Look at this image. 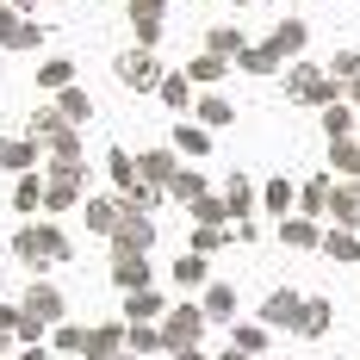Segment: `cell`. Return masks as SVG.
<instances>
[{"label":"cell","mask_w":360,"mask_h":360,"mask_svg":"<svg viewBox=\"0 0 360 360\" xmlns=\"http://www.w3.org/2000/svg\"><path fill=\"white\" fill-rule=\"evenodd\" d=\"M13 255H19L25 267H69L75 243H69V230H63L56 217H37V224H19V230H13Z\"/></svg>","instance_id":"cell-1"},{"label":"cell","mask_w":360,"mask_h":360,"mask_svg":"<svg viewBox=\"0 0 360 360\" xmlns=\"http://www.w3.org/2000/svg\"><path fill=\"white\" fill-rule=\"evenodd\" d=\"M286 100H298V106H335L342 100V81L329 75V63L317 69V63H286Z\"/></svg>","instance_id":"cell-2"},{"label":"cell","mask_w":360,"mask_h":360,"mask_svg":"<svg viewBox=\"0 0 360 360\" xmlns=\"http://www.w3.org/2000/svg\"><path fill=\"white\" fill-rule=\"evenodd\" d=\"M25 137H37V143L50 149L56 162H81V131H75V124H69L56 106H37V112H32V124H25Z\"/></svg>","instance_id":"cell-3"},{"label":"cell","mask_w":360,"mask_h":360,"mask_svg":"<svg viewBox=\"0 0 360 360\" xmlns=\"http://www.w3.org/2000/svg\"><path fill=\"white\" fill-rule=\"evenodd\" d=\"M81 186H87V168L50 155V168H44V212H50V217L75 212V205H81Z\"/></svg>","instance_id":"cell-4"},{"label":"cell","mask_w":360,"mask_h":360,"mask_svg":"<svg viewBox=\"0 0 360 360\" xmlns=\"http://www.w3.org/2000/svg\"><path fill=\"white\" fill-rule=\"evenodd\" d=\"M205 329H212L205 304L180 298V304H168V317H162V342H168V354H180V348H199V335H205Z\"/></svg>","instance_id":"cell-5"},{"label":"cell","mask_w":360,"mask_h":360,"mask_svg":"<svg viewBox=\"0 0 360 360\" xmlns=\"http://www.w3.org/2000/svg\"><path fill=\"white\" fill-rule=\"evenodd\" d=\"M44 37H50V25H44V19H32V13H19V6H0V50L25 56V50H37Z\"/></svg>","instance_id":"cell-6"},{"label":"cell","mask_w":360,"mask_h":360,"mask_svg":"<svg viewBox=\"0 0 360 360\" xmlns=\"http://www.w3.org/2000/svg\"><path fill=\"white\" fill-rule=\"evenodd\" d=\"M162 63H155V50H149V44H137V50H124V56H118V87H131V94H155V87H162Z\"/></svg>","instance_id":"cell-7"},{"label":"cell","mask_w":360,"mask_h":360,"mask_svg":"<svg viewBox=\"0 0 360 360\" xmlns=\"http://www.w3.org/2000/svg\"><path fill=\"white\" fill-rule=\"evenodd\" d=\"M124 205H131V199H124ZM149 249H155V217L131 205V212H124V224L112 230V255H149Z\"/></svg>","instance_id":"cell-8"},{"label":"cell","mask_w":360,"mask_h":360,"mask_svg":"<svg viewBox=\"0 0 360 360\" xmlns=\"http://www.w3.org/2000/svg\"><path fill=\"white\" fill-rule=\"evenodd\" d=\"M19 311L56 329L63 317H69V298H63V286H50V280H32V286H25V298H19Z\"/></svg>","instance_id":"cell-9"},{"label":"cell","mask_w":360,"mask_h":360,"mask_svg":"<svg viewBox=\"0 0 360 360\" xmlns=\"http://www.w3.org/2000/svg\"><path fill=\"white\" fill-rule=\"evenodd\" d=\"M81 360H137V354H131V329H124V323H94V329H87Z\"/></svg>","instance_id":"cell-10"},{"label":"cell","mask_w":360,"mask_h":360,"mask_svg":"<svg viewBox=\"0 0 360 360\" xmlns=\"http://www.w3.org/2000/svg\"><path fill=\"white\" fill-rule=\"evenodd\" d=\"M124 19H131L137 44L155 50V37H162V25H168V0H124Z\"/></svg>","instance_id":"cell-11"},{"label":"cell","mask_w":360,"mask_h":360,"mask_svg":"<svg viewBox=\"0 0 360 360\" xmlns=\"http://www.w3.org/2000/svg\"><path fill=\"white\" fill-rule=\"evenodd\" d=\"M124 212H131L124 193H87V230H94V236H106V243H112V230L124 224Z\"/></svg>","instance_id":"cell-12"},{"label":"cell","mask_w":360,"mask_h":360,"mask_svg":"<svg viewBox=\"0 0 360 360\" xmlns=\"http://www.w3.org/2000/svg\"><path fill=\"white\" fill-rule=\"evenodd\" d=\"M298 317H304V292H292V286L267 292V304H261V323L267 329H298Z\"/></svg>","instance_id":"cell-13"},{"label":"cell","mask_w":360,"mask_h":360,"mask_svg":"<svg viewBox=\"0 0 360 360\" xmlns=\"http://www.w3.org/2000/svg\"><path fill=\"white\" fill-rule=\"evenodd\" d=\"M112 286H118V292H143V286H155V267H149V255H112Z\"/></svg>","instance_id":"cell-14"},{"label":"cell","mask_w":360,"mask_h":360,"mask_svg":"<svg viewBox=\"0 0 360 360\" xmlns=\"http://www.w3.org/2000/svg\"><path fill=\"white\" fill-rule=\"evenodd\" d=\"M280 243H286V249H323V224H317V217H280Z\"/></svg>","instance_id":"cell-15"},{"label":"cell","mask_w":360,"mask_h":360,"mask_svg":"<svg viewBox=\"0 0 360 360\" xmlns=\"http://www.w3.org/2000/svg\"><path fill=\"white\" fill-rule=\"evenodd\" d=\"M168 317V298L155 286H143V292H124V323H162Z\"/></svg>","instance_id":"cell-16"},{"label":"cell","mask_w":360,"mask_h":360,"mask_svg":"<svg viewBox=\"0 0 360 360\" xmlns=\"http://www.w3.org/2000/svg\"><path fill=\"white\" fill-rule=\"evenodd\" d=\"M137 168H143V180L168 186V180L180 174V149H174V143H155V149H143V155H137Z\"/></svg>","instance_id":"cell-17"},{"label":"cell","mask_w":360,"mask_h":360,"mask_svg":"<svg viewBox=\"0 0 360 360\" xmlns=\"http://www.w3.org/2000/svg\"><path fill=\"white\" fill-rule=\"evenodd\" d=\"M168 274H174L180 292H205V286H212V267H205V255H199V249H180V261L168 267Z\"/></svg>","instance_id":"cell-18"},{"label":"cell","mask_w":360,"mask_h":360,"mask_svg":"<svg viewBox=\"0 0 360 360\" xmlns=\"http://www.w3.org/2000/svg\"><path fill=\"white\" fill-rule=\"evenodd\" d=\"M37 137H0V168H6V174H32L37 168Z\"/></svg>","instance_id":"cell-19"},{"label":"cell","mask_w":360,"mask_h":360,"mask_svg":"<svg viewBox=\"0 0 360 360\" xmlns=\"http://www.w3.org/2000/svg\"><path fill=\"white\" fill-rule=\"evenodd\" d=\"M329 323H335V304H329V298H304V317H298V329H292V335H304V342H323Z\"/></svg>","instance_id":"cell-20"},{"label":"cell","mask_w":360,"mask_h":360,"mask_svg":"<svg viewBox=\"0 0 360 360\" xmlns=\"http://www.w3.org/2000/svg\"><path fill=\"white\" fill-rule=\"evenodd\" d=\"M267 44H274V50H280L286 63H298V56H304V44H311V25H304V19H280Z\"/></svg>","instance_id":"cell-21"},{"label":"cell","mask_w":360,"mask_h":360,"mask_svg":"<svg viewBox=\"0 0 360 360\" xmlns=\"http://www.w3.org/2000/svg\"><path fill=\"white\" fill-rule=\"evenodd\" d=\"M106 174H112V186H118V193L143 186V168H137V155H131V149H118V143L106 149Z\"/></svg>","instance_id":"cell-22"},{"label":"cell","mask_w":360,"mask_h":360,"mask_svg":"<svg viewBox=\"0 0 360 360\" xmlns=\"http://www.w3.org/2000/svg\"><path fill=\"white\" fill-rule=\"evenodd\" d=\"M199 304H205V317H212V323H236V286H230V280H212Z\"/></svg>","instance_id":"cell-23"},{"label":"cell","mask_w":360,"mask_h":360,"mask_svg":"<svg viewBox=\"0 0 360 360\" xmlns=\"http://www.w3.org/2000/svg\"><path fill=\"white\" fill-rule=\"evenodd\" d=\"M155 94H162V106H168V112H193V75H186V69H168Z\"/></svg>","instance_id":"cell-24"},{"label":"cell","mask_w":360,"mask_h":360,"mask_svg":"<svg viewBox=\"0 0 360 360\" xmlns=\"http://www.w3.org/2000/svg\"><path fill=\"white\" fill-rule=\"evenodd\" d=\"M329 193H335V174H317L298 186V212L304 217H329Z\"/></svg>","instance_id":"cell-25"},{"label":"cell","mask_w":360,"mask_h":360,"mask_svg":"<svg viewBox=\"0 0 360 360\" xmlns=\"http://www.w3.org/2000/svg\"><path fill=\"white\" fill-rule=\"evenodd\" d=\"M193 118H199V124H212V131H224V124H236V106L212 87V94H199V100H193Z\"/></svg>","instance_id":"cell-26"},{"label":"cell","mask_w":360,"mask_h":360,"mask_svg":"<svg viewBox=\"0 0 360 360\" xmlns=\"http://www.w3.org/2000/svg\"><path fill=\"white\" fill-rule=\"evenodd\" d=\"M174 149H180V155H193V162L212 155V124H199V118L186 124V118H180V124H174Z\"/></svg>","instance_id":"cell-27"},{"label":"cell","mask_w":360,"mask_h":360,"mask_svg":"<svg viewBox=\"0 0 360 360\" xmlns=\"http://www.w3.org/2000/svg\"><path fill=\"white\" fill-rule=\"evenodd\" d=\"M236 69H243V75H280V69H286V56H280L274 44H249V50L236 56Z\"/></svg>","instance_id":"cell-28"},{"label":"cell","mask_w":360,"mask_h":360,"mask_svg":"<svg viewBox=\"0 0 360 360\" xmlns=\"http://www.w3.org/2000/svg\"><path fill=\"white\" fill-rule=\"evenodd\" d=\"M329 217L348 224V230L360 224V186H354V180H335V193H329Z\"/></svg>","instance_id":"cell-29"},{"label":"cell","mask_w":360,"mask_h":360,"mask_svg":"<svg viewBox=\"0 0 360 360\" xmlns=\"http://www.w3.org/2000/svg\"><path fill=\"white\" fill-rule=\"evenodd\" d=\"M224 199H230V217H249L255 205H261V186H255L249 174H230L224 180Z\"/></svg>","instance_id":"cell-30"},{"label":"cell","mask_w":360,"mask_h":360,"mask_svg":"<svg viewBox=\"0 0 360 360\" xmlns=\"http://www.w3.org/2000/svg\"><path fill=\"white\" fill-rule=\"evenodd\" d=\"M13 212H25V217L44 212V174H37V168L32 174H13Z\"/></svg>","instance_id":"cell-31"},{"label":"cell","mask_w":360,"mask_h":360,"mask_svg":"<svg viewBox=\"0 0 360 360\" xmlns=\"http://www.w3.org/2000/svg\"><path fill=\"white\" fill-rule=\"evenodd\" d=\"M329 174H342V180L360 174V137H329Z\"/></svg>","instance_id":"cell-32"},{"label":"cell","mask_w":360,"mask_h":360,"mask_svg":"<svg viewBox=\"0 0 360 360\" xmlns=\"http://www.w3.org/2000/svg\"><path fill=\"white\" fill-rule=\"evenodd\" d=\"M323 255H329V261H342V267H354V261H360V236L348 230V224H335V230H323Z\"/></svg>","instance_id":"cell-33"},{"label":"cell","mask_w":360,"mask_h":360,"mask_svg":"<svg viewBox=\"0 0 360 360\" xmlns=\"http://www.w3.org/2000/svg\"><path fill=\"white\" fill-rule=\"evenodd\" d=\"M292 205H298V186H292L286 174H274L267 186H261V212H274V217H286Z\"/></svg>","instance_id":"cell-34"},{"label":"cell","mask_w":360,"mask_h":360,"mask_svg":"<svg viewBox=\"0 0 360 360\" xmlns=\"http://www.w3.org/2000/svg\"><path fill=\"white\" fill-rule=\"evenodd\" d=\"M205 50H212V56H230V63H236V56L249 50V37H243V25H212V32H205Z\"/></svg>","instance_id":"cell-35"},{"label":"cell","mask_w":360,"mask_h":360,"mask_svg":"<svg viewBox=\"0 0 360 360\" xmlns=\"http://www.w3.org/2000/svg\"><path fill=\"white\" fill-rule=\"evenodd\" d=\"M56 112H63V118H69V124H87V118H94V94H87V87H63V94H56Z\"/></svg>","instance_id":"cell-36"},{"label":"cell","mask_w":360,"mask_h":360,"mask_svg":"<svg viewBox=\"0 0 360 360\" xmlns=\"http://www.w3.org/2000/svg\"><path fill=\"white\" fill-rule=\"evenodd\" d=\"M236 69V63H230V56H212V50H199V56H193V81H199V87H217V81H224V75Z\"/></svg>","instance_id":"cell-37"},{"label":"cell","mask_w":360,"mask_h":360,"mask_svg":"<svg viewBox=\"0 0 360 360\" xmlns=\"http://www.w3.org/2000/svg\"><path fill=\"white\" fill-rule=\"evenodd\" d=\"M186 217H193V224H230V199H224V193H199V199L186 205Z\"/></svg>","instance_id":"cell-38"},{"label":"cell","mask_w":360,"mask_h":360,"mask_svg":"<svg viewBox=\"0 0 360 360\" xmlns=\"http://www.w3.org/2000/svg\"><path fill=\"white\" fill-rule=\"evenodd\" d=\"M131 329V354H168V342H162V323H124Z\"/></svg>","instance_id":"cell-39"},{"label":"cell","mask_w":360,"mask_h":360,"mask_svg":"<svg viewBox=\"0 0 360 360\" xmlns=\"http://www.w3.org/2000/svg\"><path fill=\"white\" fill-rule=\"evenodd\" d=\"M75 81V63L69 56H50V63H37V87H50V94H63Z\"/></svg>","instance_id":"cell-40"},{"label":"cell","mask_w":360,"mask_h":360,"mask_svg":"<svg viewBox=\"0 0 360 360\" xmlns=\"http://www.w3.org/2000/svg\"><path fill=\"white\" fill-rule=\"evenodd\" d=\"M199 193H205V174H199V168H186V162H180V174L168 180V199H180V205H193V199H199Z\"/></svg>","instance_id":"cell-41"},{"label":"cell","mask_w":360,"mask_h":360,"mask_svg":"<svg viewBox=\"0 0 360 360\" xmlns=\"http://www.w3.org/2000/svg\"><path fill=\"white\" fill-rule=\"evenodd\" d=\"M267 335H274V329L261 323V317H255V323H230V342L249 348V354H267Z\"/></svg>","instance_id":"cell-42"},{"label":"cell","mask_w":360,"mask_h":360,"mask_svg":"<svg viewBox=\"0 0 360 360\" xmlns=\"http://www.w3.org/2000/svg\"><path fill=\"white\" fill-rule=\"evenodd\" d=\"M230 236H236L230 224H193V249H199V255H217Z\"/></svg>","instance_id":"cell-43"},{"label":"cell","mask_w":360,"mask_h":360,"mask_svg":"<svg viewBox=\"0 0 360 360\" xmlns=\"http://www.w3.org/2000/svg\"><path fill=\"white\" fill-rule=\"evenodd\" d=\"M50 348H56V354H81V348H87V329L81 323H56L50 329Z\"/></svg>","instance_id":"cell-44"},{"label":"cell","mask_w":360,"mask_h":360,"mask_svg":"<svg viewBox=\"0 0 360 360\" xmlns=\"http://www.w3.org/2000/svg\"><path fill=\"white\" fill-rule=\"evenodd\" d=\"M329 75H335V81L348 87V81L360 75V50H335V56H329Z\"/></svg>","instance_id":"cell-45"},{"label":"cell","mask_w":360,"mask_h":360,"mask_svg":"<svg viewBox=\"0 0 360 360\" xmlns=\"http://www.w3.org/2000/svg\"><path fill=\"white\" fill-rule=\"evenodd\" d=\"M44 335H50V323H37V317L19 311V342H44Z\"/></svg>","instance_id":"cell-46"},{"label":"cell","mask_w":360,"mask_h":360,"mask_svg":"<svg viewBox=\"0 0 360 360\" xmlns=\"http://www.w3.org/2000/svg\"><path fill=\"white\" fill-rule=\"evenodd\" d=\"M50 354H56L50 342H25V348H19V354H13V360H50Z\"/></svg>","instance_id":"cell-47"},{"label":"cell","mask_w":360,"mask_h":360,"mask_svg":"<svg viewBox=\"0 0 360 360\" xmlns=\"http://www.w3.org/2000/svg\"><path fill=\"white\" fill-rule=\"evenodd\" d=\"M230 230H236V243H255V236H261V224H255V217H236Z\"/></svg>","instance_id":"cell-48"},{"label":"cell","mask_w":360,"mask_h":360,"mask_svg":"<svg viewBox=\"0 0 360 360\" xmlns=\"http://www.w3.org/2000/svg\"><path fill=\"white\" fill-rule=\"evenodd\" d=\"M0 329H13V335H19V304H0Z\"/></svg>","instance_id":"cell-49"},{"label":"cell","mask_w":360,"mask_h":360,"mask_svg":"<svg viewBox=\"0 0 360 360\" xmlns=\"http://www.w3.org/2000/svg\"><path fill=\"white\" fill-rule=\"evenodd\" d=\"M217 360H261V354H249V348H236V342H230V348H224Z\"/></svg>","instance_id":"cell-50"},{"label":"cell","mask_w":360,"mask_h":360,"mask_svg":"<svg viewBox=\"0 0 360 360\" xmlns=\"http://www.w3.org/2000/svg\"><path fill=\"white\" fill-rule=\"evenodd\" d=\"M174 360H212V354H199V348H180V354Z\"/></svg>","instance_id":"cell-51"},{"label":"cell","mask_w":360,"mask_h":360,"mask_svg":"<svg viewBox=\"0 0 360 360\" xmlns=\"http://www.w3.org/2000/svg\"><path fill=\"white\" fill-rule=\"evenodd\" d=\"M13 342H19V335H13V329H0V354H6V348H13Z\"/></svg>","instance_id":"cell-52"},{"label":"cell","mask_w":360,"mask_h":360,"mask_svg":"<svg viewBox=\"0 0 360 360\" xmlns=\"http://www.w3.org/2000/svg\"><path fill=\"white\" fill-rule=\"evenodd\" d=\"M6 6H19V13H37V0H6Z\"/></svg>","instance_id":"cell-53"},{"label":"cell","mask_w":360,"mask_h":360,"mask_svg":"<svg viewBox=\"0 0 360 360\" xmlns=\"http://www.w3.org/2000/svg\"><path fill=\"white\" fill-rule=\"evenodd\" d=\"M348 100H354V106H360V75H354V81H348Z\"/></svg>","instance_id":"cell-54"},{"label":"cell","mask_w":360,"mask_h":360,"mask_svg":"<svg viewBox=\"0 0 360 360\" xmlns=\"http://www.w3.org/2000/svg\"><path fill=\"white\" fill-rule=\"evenodd\" d=\"M236 6H255V0H236Z\"/></svg>","instance_id":"cell-55"},{"label":"cell","mask_w":360,"mask_h":360,"mask_svg":"<svg viewBox=\"0 0 360 360\" xmlns=\"http://www.w3.org/2000/svg\"><path fill=\"white\" fill-rule=\"evenodd\" d=\"M0 280H6V267H0Z\"/></svg>","instance_id":"cell-56"},{"label":"cell","mask_w":360,"mask_h":360,"mask_svg":"<svg viewBox=\"0 0 360 360\" xmlns=\"http://www.w3.org/2000/svg\"><path fill=\"white\" fill-rule=\"evenodd\" d=\"M286 6H298V0H286Z\"/></svg>","instance_id":"cell-57"},{"label":"cell","mask_w":360,"mask_h":360,"mask_svg":"<svg viewBox=\"0 0 360 360\" xmlns=\"http://www.w3.org/2000/svg\"><path fill=\"white\" fill-rule=\"evenodd\" d=\"M354 186H360V174H354Z\"/></svg>","instance_id":"cell-58"},{"label":"cell","mask_w":360,"mask_h":360,"mask_svg":"<svg viewBox=\"0 0 360 360\" xmlns=\"http://www.w3.org/2000/svg\"><path fill=\"white\" fill-rule=\"evenodd\" d=\"M0 360H6V354H0Z\"/></svg>","instance_id":"cell-59"}]
</instances>
